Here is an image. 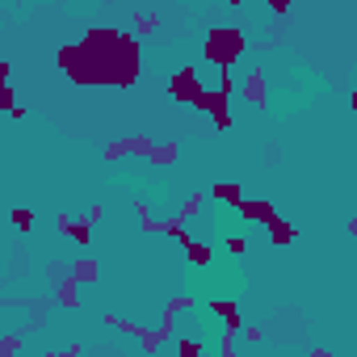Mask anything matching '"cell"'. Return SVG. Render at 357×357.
Instances as JSON below:
<instances>
[{
	"label": "cell",
	"instance_id": "6da1fadb",
	"mask_svg": "<svg viewBox=\"0 0 357 357\" xmlns=\"http://www.w3.org/2000/svg\"><path fill=\"white\" fill-rule=\"evenodd\" d=\"M55 68L76 88H131L143 76V47L131 30L88 26L76 42L59 47Z\"/></svg>",
	"mask_w": 357,
	"mask_h": 357
},
{
	"label": "cell",
	"instance_id": "7a4b0ae2",
	"mask_svg": "<svg viewBox=\"0 0 357 357\" xmlns=\"http://www.w3.org/2000/svg\"><path fill=\"white\" fill-rule=\"evenodd\" d=\"M248 51V38L240 26H210L206 30V42H202V59L214 63V68H235L240 63V55Z\"/></svg>",
	"mask_w": 357,
	"mask_h": 357
},
{
	"label": "cell",
	"instance_id": "3957f363",
	"mask_svg": "<svg viewBox=\"0 0 357 357\" xmlns=\"http://www.w3.org/2000/svg\"><path fill=\"white\" fill-rule=\"evenodd\" d=\"M231 93H235V80H231V76L223 72V80H219L214 88H202V97H198V105H193V109L210 113V122H214V131H231V127H235V118H231V109H227Z\"/></svg>",
	"mask_w": 357,
	"mask_h": 357
},
{
	"label": "cell",
	"instance_id": "277c9868",
	"mask_svg": "<svg viewBox=\"0 0 357 357\" xmlns=\"http://www.w3.org/2000/svg\"><path fill=\"white\" fill-rule=\"evenodd\" d=\"M202 80H198V68L193 63H185V68H177L173 76H168V97L177 101V105H198V97H202Z\"/></svg>",
	"mask_w": 357,
	"mask_h": 357
},
{
	"label": "cell",
	"instance_id": "5b68a950",
	"mask_svg": "<svg viewBox=\"0 0 357 357\" xmlns=\"http://www.w3.org/2000/svg\"><path fill=\"white\" fill-rule=\"evenodd\" d=\"M240 93H244V101H248L253 109H265V105H269L265 72H261V68H248V72H244V80H240Z\"/></svg>",
	"mask_w": 357,
	"mask_h": 357
},
{
	"label": "cell",
	"instance_id": "8992f818",
	"mask_svg": "<svg viewBox=\"0 0 357 357\" xmlns=\"http://www.w3.org/2000/svg\"><path fill=\"white\" fill-rule=\"evenodd\" d=\"M210 311H214V319L223 324V332H235V336H240V328H244L240 303H231V299H210Z\"/></svg>",
	"mask_w": 357,
	"mask_h": 357
},
{
	"label": "cell",
	"instance_id": "52a82bcc",
	"mask_svg": "<svg viewBox=\"0 0 357 357\" xmlns=\"http://www.w3.org/2000/svg\"><path fill=\"white\" fill-rule=\"evenodd\" d=\"M55 231H59V235H68L72 244H80V248H84V244H88V235H93V223H88V219L59 214V219H55Z\"/></svg>",
	"mask_w": 357,
	"mask_h": 357
},
{
	"label": "cell",
	"instance_id": "ba28073f",
	"mask_svg": "<svg viewBox=\"0 0 357 357\" xmlns=\"http://www.w3.org/2000/svg\"><path fill=\"white\" fill-rule=\"evenodd\" d=\"M235 210H240L244 223H269V219L278 214L273 202H265V198H240V206H235Z\"/></svg>",
	"mask_w": 357,
	"mask_h": 357
},
{
	"label": "cell",
	"instance_id": "9c48e42d",
	"mask_svg": "<svg viewBox=\"0 0 357 357\" xmlns=\"http://www.w3.org/2000/svg\"><path fill=\"white\" fill-rule=\"evenodd\" d=\"M181 248H185V257H189V265L193 269H210V261H214V253H210V244H202V240H189V231L177 240Z\"/></svg>",
	"mask_w": 357,
	"mask_h": 357
},
{
	"label": "cell",
	"instance_id": "30bf717a",
	"mask_svg": "<svg viewBox=\"0 0 357 357\" xmlns=\"http://www.w3.org/2000/svg\"><path fill=\"white\" fill-rule=\"evenodd\" d=\"M265 231H269V244H273V248H286L290 240H299V227H294V223H286L282 214H273V219L265 223Z\"/></svg>",
	"mask_w": 357,
	"mask_h": 357
},
{
	"label": "cell",
	"instance_id": "8fae6325",
	"mask_svg": "<svg viewBox=\"0 0 357 357\" xmlns=\"http://www.w3.org/2000/svg\"><path fill=\"white\" fill-rule=\"evenodd\" d=\"M177 156H181V143H177V139H168V143H156V148H152L148 164H156V168H168V164H177Z\"/></svg>",
	"mask_w": 357,
	"mask_h": 357
},
{
	"label": "cell",
	"instance_id": "7c38bea8",
	"mask_svg": "<svg viewBox=\"0 0 357 357\" xmlns=\"http://www.w3.org/2000/svg\"><path fill=\"white\" fill-rule=\"evenodd\" d=\"M55 278H59V273H55ZM55 299H59V307L76 311V307H80V282H76V278H59V290H55Z\"/></svg>",
	"mask_w": 357,
	"mask_h": 357
},
{
	"label": "cell",
	"instance_id": "4fadbf2b",
	"mask_svg": "<svg viewBox=\"0 0 357 357\" xmlns=\"http://www.w3.org/2000/svg\"><path fill=\"white\" fill-rule=\"evenodd\" d=\"M72 278H76L80 286H97V278H101V265H97L93 257H80V261L72 265Z\"/></svg>",
	"mask_w": 357,
	"mask_h": 357
},
{
	"label": "cell",
	"instance_id": "5bb4252c",
	"mask_svg": "<svg viewBox=\"0 0 357 357\" xmlns=\"http://www.w3.org/2000/svg\"><path fill=\"white\" fill-rule=\"evenodd\" d=\"M210 198H219V202H227V206H240L244 189L235 185V181H219V185H210Z\"/></svg>",
	"mask_w": 357,
	"mask_h": 357
},
{
	"label": "cell",
	"instance_id": "9a60e30c",
	"mask_svg": "<svg viewBox=\"0 0 357 357\" xmlns=\"http://www.w3.org/2000/svg\"><path fill=\"white\" fill-rule=\"evenodd\" d=\"M193 307H198V299H193V294H177V299H168V303H164V315H168V319H177L181 311H193Z\"/></svg>",
	"mask_w": 357,
	"mask_h": 357
},
{
	"label": "cell",
	"instance_id": "2e32d148",
	"mask_svg": "<svg viewBox=\"0 0 357 357\" xmlns=\"http://www.w3.org/2000/svg\"><path fill=\"white\" fill-rule=\"evenodd\" d=\"M127 156H131V139H113V143H105V152H101V160H109V164L127 160Z\"/></svg>",
	"mask_w": 357,
	"mask_h": 357
},
{
	"label": "cell",
	"instance_id": "e0dca14e",
	"mask_svg": "<svg viewBox=\"0 0 357 357\" xmlns=\"http://www.w3.org/2000/svg\"><path fill=\"white\" fill-rule=\"evenodd\" d=\"M156 231H160V235H173V240H181V235H185V219H181V214H177V219H160Z\"/></svg>",
	"mask_w": 357,
	"mask_h": 357
},
{
	"label": "cell",
	"instance_id": "ac0fdd59",
	"mask_svg": "<svg viewBox=\"0 0 357 357\" xmlns=\"http://www.w3.org/2000/svg\"><path fill=\"white\" fill-rule=\"evenodd\" d=\"M202 206H206V198H202V193H189V198L181 202V219H185V223H189V219H198V214H202Z\"/></svg>",
	"mask_w": 357,
	"mask_h": 357
},
{
	"label": "cell",
	"instance_id": "d6986e66",
	"mask_svg": "<svg viewBox=\"0 0 357 357\" xmlns=\"http://www.w3.org/2000/svg\"><path fill=\"white\" fill-rule=\"evenodd\" d=\"M9 223H17V231H30L34 227V210L30 206H13L9 210Z\"/></svg>",
	"mask_w": 357,
	"mask_h": 357
},
{
	"label": "cell",
	"instance_id": "ffe728a7",
	"mask_svg": "<svg viewBox=\"0 0 357 357\" xmlns=\"http://www.w3.org/2000/svg\"><path fill=\"white\" fill-rule=\"evenodd\" d=\"M135 214H139V227H143V231H148V235H156V214H152V206H148V202H143V198H139V202H135Z\"/></svg>",
	"mask_w": 357,
	"mask_h": 357
},
{
	"label": "cell",
	"instance_id": "44dd1931",
	"mask_svg": "<svg viewBox=\"0 0 357 357\" xmlns=\"http://www.w3.org/2000/svg\"><path fill=\"white\" fill-rule=\"evenodd\" d=\"M152 30H156V17H152V13H135V30H131V34H135V38H148Z\"/></svg>",
	"mask_w": 357,
	"mask_h": 357
},
{
	"label": "cell",
	"instance_id": "7402d4cb",
	"mask_svg": "<svg viewBox=\"0 0 357 357\" xmlns=\"http://www.w3.org/2000/svg\"><path fill=\"white\" fill-rule=\"evenodd\" d=\"M152 148H156V139H148V135H131V156H152Z\"/></svg>",
	"mask_w": 357,
	"mask_h": 357
},
{
	"label": "cell",
	"instance_id": "603a6c76",
	"mask_svg": "<svg viewBox=\"0 0 357 357\" xmlns=\"http://www.w3.org/2000/svg\"><path fill=\"white\" fill-rule=\"evenodd\" d=\"M173 349H177V357H198V353H202V340H189V336H181Z\"/></svg>",
	"mask_w": 357,
	"mask_h": 357
},
{
	"label": "cell",
	"instance_id": "cb8c5ba5",
	"mask_svg": "<svg viewBox=\"0 0 357 357\" xmlns=\"http://www.w3.org/2000/svg\"><path fill=\"white\" fill-rule=\"evenodd\" d=\"M13 105H17V88H13V84L5 80V84H0V109H5V113H9Z\"/></svg>",
	"mask_w": 357,
	"mask_h": 357
},
{
	"label": "cell",
	"instance_id": "d4e9b609",
	"mask_svg": "<svg viewBox=\"0 0 357 357\" xmlns=\"http://www.w3.org/2000/svg\"><path fill=\"white\" fill-rule=\"evenodd\" d=\"M227 253L231 257H244L248 253V240H244V235H227Z\"/></svg>",
	"mask_w": 357,
	"mask_h": 357
},
{
	"label": "cell",
	"instance_id": "484cf974",
	"mask_svg": "<svg viewBox=\"0 0 357 357\" xmlns=\"http://www.w3.org/2000/svg\"><path fill=\"white\" fill-rule=\"evenodd\" d=\"M265 9H269L273 17H286V13L294 9V0H265Z\"/></svg>",
	"mask_w": 357,
	"mask_h": 357
},
{
	"label": "cell",
	"instance_id": "4316f807",
	"mask_svg": "<svg viewBox=\"0 0 357 357\" xmlns=\"http://www.w3.org/2000/svg\"><path fill=\"white\" fill-rule=\"evenodd\" d=\"M22 349V336H0V357H13Z\"/></svg>",
	"mask_w": 357,
	"mask_h": 357
},
{
	"label": "cell",
	"instance_id": "83f0119b",
	"mask_svg": "<svg viewBox=\"0 0 357 357\" xmlns=\"http://www.w3.org/2000/svg\"><path fill=\"white\" fill-rule=\"evenodd\" d=\"M240 332H244V340H248V344H257V340L265 336V332H261V324H244Z\"/></svg>",
	"mask_w": 357,
	"mask_h": 357
},
{
	"label": "cell",
	"instance_id": "f1b7e54d",
	"mask_svg": "<svg viewBox=\"0 0 357 357\" xmlns=\"http://www.w3.org/2000/svg\"><path fill=\"white\" fill-rule=\"evenodd\" d=\"M219 349H223V357H231V353H235V332H223V340H219Z\"/></svg>",
	"mask_w": 357,
	"mask_h": 357
},
{
	"label": "cell",
	"instance_id": "f546056e",
	"mask_svg": "<svg viewBox=\"0 0 357 357\" xmlns=\"http://www.w3.org/2000/svg\"><path fill=\"white\" fill-rule=\"evenodd\" d=\"M101 214H105V206H101V202H93V206H88V214H84V219H88V223H101Z\"/></svg>",
	"mask_w": 357,
	"mask_h": 357
},
{
	"label": "cell",
	"instance_id": "4dcf8cb0",
	"mask_svg": "<svg viewBox=\"0 0 357 357\" xmlns=\"http://www.w3.org/2000/svg\"><path fill=\"white\" fill-rule=\"evenodd\" d=\"M9 76H13V63H9V59H0V84H5Z\"/></svg>",
	"mask_w": 357,
	"mask_h": 357
},
{
	"label": "cell",
	"instance_id": "1f68e13d",
	"mask_svg": "<svg viewBox=\"0 0 357 357\" xmlns=\"http://www.w3.org/2000/svg\"><path fill=\"white\" fill-rule=\"evenodd\" d=\"M210 5H231V9H240L244 0H210Z\"/></svg>",
	"mask_w": 357,
	"mask_h": 357
}]
</instances>
